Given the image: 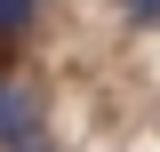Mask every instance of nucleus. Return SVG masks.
Here are the masks:
<instances>
[{
  "mask_svg": "<svg viewBox=\"0 0 160 152\" xmlns=\"http://www.w3.org/2000/svg\"><path fill=\"white\" fill-rule=\"evenodd\" d=\"M32 128H40V104H32L24 88H8V80H0V144L24 152V144H32Z\"/></svg>",
  "mask_w": 160,
  "mask_h": 152,
  "instance_id": "obj_1",
  "label": "nucleus"
},
{
  "mask_svg": "<svg viewBox=\"0 0 160 152\" xmlns=\"http://www.w3.org/2000/svg\"><path fill=\"white\" fill-rule=\"evenodd\" d=\"M24 24H32V0H0V40L24 32Z\"/></svg>",
  "mask_w": 160,
  "mask_h": 152,
  "instance_id": "obj_2",
  "label": "nucleus"
},
{
  "mask_svg": "<svg viewBox=\"0 0 160 152\" xmlns=\"http://www.w3.org/2000/svg\"><path fill=\"white\" fill-rule=\"evenodd\" d=\"M120 8H128L136 24H160V0H120Z\"/></svg>",
  "mask_w": 160,
  "mask_h": 152,
  "instance_id": "obj_3",
  "label": "nucleus"
}]
</instances>
